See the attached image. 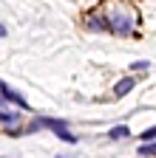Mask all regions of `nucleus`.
<instances>
[{
  "label": "nucleus",
  "instance_id": "f257e3e1",
  "mask_svg": "<svg viewBox=\"0 0 156 158\" xmlns=\"http://www.w3.org/2000/svg\"><path fill=\"white\" fill-rule=\"evenodd\" d=\"M40 127H51V130L57 133V138H63V141H68V144L77 141V135H71V133L65 130V124H63V122H57V118H43Z\"/></svg>",
  "mask_w": 156,
  "mask_h": 158
},
{
  "label": "nucleus",
  "instance_id": "f03ea898",
  "mask_svg": "<svg viewBox=\"0 0 156 158\" xmlns=\"http://www.w3.org/2000/svg\"><path fill=\"white\" fill-rule=\"evenodd\" d=\"M0 90H3V99H11V102H17V105H20V107H29V102H26V99L20 96V93H14L6 82H0Z\"/></svg>",
  "mask_w": 156,
  "mask_h": 158
},
{
  "label": "nucleus",
  "instance_id": "7ed1b4c3",
  "mask_svg": "<svg viewBox=\"0 0 156 158\" xmlns=\"http://www.w3.org/2000/svg\"><path fill=\"white\" fill-rule=\"evenodd\" d=\"M0 122H3L6 127H11V124L20 122V113H17V110H3V113H0Z\"/></svg>",
  "mask_w": 156,
  "mask_h": 158
},
{
  "label": "nucleus",
  "instance_id": "20e7f679",
  "mask_svg": "<svg viewBox=\"0 0 156 158\" xmlns=\"http://www.w3.org/2000/svg\"><path fill=\"white\" fill-rule=\"evenodd\" d=\"M85 23H88V28H91V31H105V28H108V23H105L102 17H88Z\"/></svg>",
  "mask_w": 156,
  "mask_h": 158
},
{
  "label": "nucleus",
  "instance_id": "39448f33",
  "mask_svg": "<svg viewBox=\"0 0 156 158\" xmlns=\"http://www.w3.org/2000/svg\"><path fill=\"white\" fill-rule=\"evenodd\" d=\"M133 85H136L133 79H122V82H119V85L114 88V93H116V96H125V93H128V90H131Z\"/></svg>",
  "mask_w": 156,
  "mask_h": 158
},
{
  "label": "nucleus",
  "instance_id": "423d86ee",
  "mask_svg": "<svg viewBox=\"0 0 156 158\" xmlns=\"http://www.w3.org/2000/svg\"><path fill=\"white\" fill-rule=\"evenodd\" d=\"M128 135V127H114L111 130V138H125Z\"/></svg>",
  "mask_w": 156,
  "mask_h": 158
},
{
  "label": "nucleus",
  "instance_id": "0eeeda50",
  "mask_svg": "<svg viewBox=\"0 0 156 158\" xmlns=\"http://www.w3.org/2000/svg\"><path fill=\"white\" fill-rule=\"evenodd\" d=\"M139 155H153V144H150V141L142 144V147H139Z\"/></svg>",
  "mask_w": 156,
  "mask_h": 158
},
{
  "label": "nucleus",
  "instance_id": "6e6552de",
  "mask_svg": "<svg viewBox=\"0 0 156 158\" xmlns=\"http://www.w3.org/2000/svg\"><path fill=\"white\" fill-rule=\"evenodd\" d=\"M3 34H6V28H0V37H3Z\"/></svg>",
  "mask_w": 156,
  "mask_h": 158
},
{
  "label": "nucleus",
  "instance_id": "1a4fd4ad",
  "mask_svg": "<svg viewBox=\"0 0 156 158\" xmlns=\"http://www.w3.org/2000/svg\"><path fill=\"white\" fill-rule=\"evenodd\" d=\"M60 158H68V155H60Z\"/></svg>",
  "mask_w": 156,
  "mask_h": 158
}]
</instances>
